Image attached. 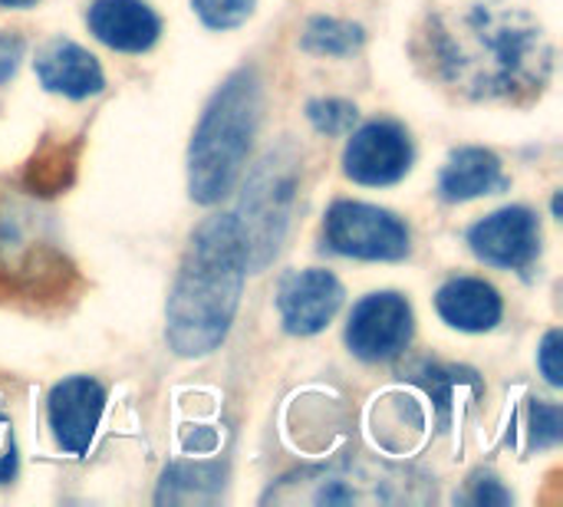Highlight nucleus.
<instances>
[{
	"instance_id": "a211bd4d",
	"label": "nucleus",
	"mask_w": 563,
	"mask_h": 507,
	"mask_svg": "<svg viewBox=\"0 0 563 507\" xmlns=\"http://www.w3.org/2000/svg\"><path fill=\"white\" fill-rule=\"evenodd\" d=\"M307 119H310L313 129L323 132V135H346V132H353L360 112H356V106L346 102V99H313V102L307 106Z\"/></svg>"
},
{
	"instance_id": "f3484780",
	"label": "nucleus",
	"mask_w": 563,
	"mask_h": 507,
	"mask_svg": "<svg viewBox=\"0 0 563 507\" xmlns=\"http://www.w3.org/2000/svg\"><path fill=\"white\" fill-rule=\"evenodd\" d=\"M300 46L317 56H346L363 46V26L336 16H313L300 33Z\"/></svg>"
},
{
	"instance_id": "ddd939ff",
	"label": "nucleus",
	"mask_w": 563,
	"mask_h": 507,
	"mask_svg": "<svg viewBox=\"0 0 563 507\" xmlns=\"http://www.w3.org/2000/svg\"><path fill=\"white\" fill-rule=\"evenodd\" d=\"M36 76L49 92H59L66 99H89L102 92L106 86V76L96 56L73 40L46 43L36 56Z\"/></svg>"
},
{
	"instance_id": "4468645a",
	"label": "nucleus",
	"mask_w": 563,
	"mask_h": 507,
	"mask_svg": "<svg viewBox=\"0 0 563 507\" xmlns=\"http://www.w3.org/2000/svg\"><path fill=\"white\" fill-rule=\"evenodd\" d=\"M439 317L462 333H485L501 323V294L478 277H455L435 294Z\"/></svg>"
},
{
	"instance_id": "dca6fc26",
	"label": "nucleus",
	"mask_w": 563,
	"mask_h": 507,
	"mask_svg": "<svg viewBox=\"0 0 563 507\" xmlns=\"http://www.w3.org/2000/svg\"><path fill=\"white\" fill-rule=\"evenodd\" d=\"M224 469L221 465H172L162 478L158 502H175V505H191V502H211L221 492Z\"/></svg>"
},
{
	"instance_id": "aec40b11",
	"label": "nucleus",
	"mask_w": 563,
	"mask_h": 507,
	"mask_svg": "<svg viewBox=\"0 0 563 507\" xmlns=\"http://www.w3.org/2000/svg\"><path fill=\"white\" fill-rule=\"evenodd\" d=\"M465 376L468 373H462V370H439V366H432L429 373H422V386L432 396V403L439 406L442 419H449V409L455 403V389L462 386Z\"/></svg>"
},
{
	"instance_id": "423d86ee",
	"label": "nucleus",
	"mask_w": 563,
	"mask_h": 507,
	"mask_svg": "<svg viewBox=\"0 0 563 507\" xmlns=\"http://www.w3.org/2000/svg\"><path fill=\"white\" fill-rule=\"evenodd\" d=\"M412 307L402 294H369L350 313L346 346L366 363L396 360L412 343Z\"/></svg>"
},
{
	"instance_id": "6ab92c4d",
	"label": "nucleus",
	"mask_w": 563,
	"mask_h": 507,
	"mask_svg": "<svg viewBox=\"0 0 563 507\" xmlns=\"http://www.w3.org/2000/svg\"><path fill=\"white\" fill-rule=\"evenodd\" d=\"M257 0H191L195 13L201 16L205 26L211 30H231L241 26L254 13Z\"/></svg>"
},
{
	"instance_id": "4be33fe9",
	"label": "nucleus",
	"mask_w": 563,
	"mask_h": 507,
	"mask_svg": "<svg viewBox=\"0 0 563 507\" xmlns=\"http://www.w3.org/2000/svg\"><path fill=\"white\" fill-rule=\"evenodd\" d=\"M468 502L478 507H508L511 492L495 478V475H475L468 488Z\"/></svg>"
},
{
	"instance_id": "39448f33",
	"label": "nucleus",
	"mask_w": 563,
	"mask_h": 507,
	"mask_svg": "<svg viewBox=\"0 0 563 507\" xmlns=\"http://www.w3.org/2000/svg\"><path fill=\"white\" fill-rule=\"evenodd\" d=\"M323 238L330 251L356 261H402L409 254V228L399 214L363 205L336 201L327 211Z\"/></svg>"
},
{
	"instance_id": "412c9836",
	"label": "nucleus",
	"mask_w": 563,
	"mask_h": 507,
	"mask_svg": "<svg viewBox=\"0 0 563 507\" xmlns=\"http://www.w3.org/2000/svg\"><path fill=\"white\" fill-rule=\"evenodd\" d=\"M561 442V406L554 403H534L531 406V445L551 449Z\"/></svg>"
},
{
	"instance_id": "a878e982",
	"label": "nucleus",
	"mask_w": 563,
	"mask_h": 507,
	"mask_svg": "<svg viewBox=\"0 0 563 507\" xmlns=\"http://www.w3.org/2000/svg\"><path fill=\"white\" fill-rule=\"evenodd\" d=\"M3 426H7V422H3V419H0V429H3ZM0 439H3V432H0Z\"/></svg>"
},
{
	"instance_id": "5701e85b",
	"label": "nucleus",
	"mask_w": 563,
	"mask_h": 507,
	"mask_svg": "<svg viewBox=\"0 0 563 507\" xmlns=\"http://www.w3.org/2000/svg\"><path fill=\"white\" fill-rule=\"evenodd\" d=\"M561 356V330H551V333L544 337L541 350H538V366H541V373H544V379H548L551 386H561L563 383Z\"/></svg>"
},
{
	"instance_id": "9b49d317",
	"label": "nucleus",
	"mask_w": 563,
	"mask_h": 507,
	"mask_svg": "<svg viewBox=\"0 0 563 507\" xmlns=\"http://www.w3.org/2000/svg\"><path fill=\"white\" fill-rule=\"evenodd\" d=\"M297 478L313 485V492L297 495V498L313 502V505H356V502H399V498H406V495L393 492V485L402 475H396L389 465L369 469L363 462H340L330 469L303 472Z\"/></svg>"
},
{
	"instance_id": "2eb2a0df",
	"label": "nucleus",
	"mask_w": 563,
	"mask_h": 507,
	"mask_svg": "<svg viewBox=\"0 0 563 507\" xmlns=\"http://www.w3.org/2000/svg\"><path fill=\"white\" fill-rule=\"evenodd\" d=\"M508 178L501 172V158L488 148H459L452 152L449 165L439 175V191L445 201L462 205V201H475L482 195H495L505 191Z\"/></svg>"
},
{
	"instance_id": "20e7f679",
	"label": "nucleus",
	"mask_w": 563,
	"mask_h": 507,
	"mask_svg": "<svg viewBox=\"0 0 563 507\" xmlns=\"http://www.w3.org/2000/svg\"><path fill=\"white\" fill-rule=\"evenodd\" d=\"M297 185H300L297 158L287 148H271L247 175L234 224H238L251 274L264 271L277 257L290 228Z\"/></svg>"
},
{
	"instance_id": "1a4fd4ad",
	"label": "nucleus",
	"mask_w": 563,
	"mask_h": 507,
	"mask_svg": "<svg viewBox=\"0 0 563 507\" xmlns=\"http://www.w3.org/2000/svg\"><path fill=\"white\" fill-rule=\"evenodd\" d=\"M102 409H106V389L96 379L69 376L56 383L46 403V419L59 449H66L69 455H86L102 422Z\"/></svg>"
},
{
	"instance_id": "9d476101",
	"label": "nucleus",
	"mask_w": 563,
	"mask_h": 507,
	"mask_svg": "<svg viewBox=\"0 0 563 507\" xmlns=\"http://www.w3.org/2000/svg\"><path fill=\"white\" fill-rule=\"evenodd\" d=\"M343 304V284L330 271H297L277 290L284 330L294 337H317L330 327Z\"/></svg>"
},
{
	"instance_id": "6e6552de",
	"label": "nucleus",
	"mask_w": 563,
	"mask_h": 507,
	"mask_svg": "<svg viewBox=\"0 0 563 507\" xmlns=\"http://www.w3.org/2000/svg\"><path fill=\"white\" fill-rule=\"evenodd\" d=\"M468 247L478 261L501 271H528L541 254V224L531 208H501L468 231Z\"/></svg>"
},
{
	"instance_id": "7ed1b4c3",
	"label": "nucleus",
	"mask_w": 563,
	"mask_h": 507,
	"mask_svg": "<svg viewBox=\"0 0 563 507\" xmlns=\"http://www.w3.org/2000/svg\"><path fill=\"white\" fill-rule=\"evenodd\" d=\"M257 122L261 79L254 69H238L208 102L188 148V191L198 205H218L234 191L244 175Z\"/></svg>"
},
{
	"instance_id": "0eeeda50",
	"label": "nucleus",
	"mask_w": 563,
	"mask_h": 507,
	"mask_svg": "<svg viewBox=\"0 0 563 507\" xmlns=\"http://www.w3.org/2000/svg\"><path fill=\"white\" fill-rule=\"evenodd\" d=\"M412 168V139L399 122L379 119L353 132L343 152V172L356 185L386 188L409 175Z\"/></svg>"
},
{
	"instance_id": "f257e3e1",
	"label": "nucleus",
	"mask_w": 563,
	"mask_h": 507,
	"mask_svg": "<svg viewBox=\"0 0 563 507\" xmlns=\"http://www.w3.org/2000/svg\"><path fill=\"white\" fill-rule=\"evenodd\" d=\"M416 63L475 102H528L544 92L554 46L544 26L511 3L439 10L412 40Z\"/></svg>"
},
{
	"instance_id": "f03ea898",
	"label": "nucleus",
	"mask_w": 563,
	"mask_h": 507,
	"mask_svg": "<svg viewBox=\"0 0 563 507\" xmlns=\"http://www.w3.org/2000/svg\"><path fill=\"white\" fill-rule=\"evenodd\" d=\"M247 274L234 214L208 218L188 241L181 271L168 297V343L178 356L214 353L238 313Z\"/></svg>"
},
{
	"instance_id": "f8f14e48",
	"label": "nucleus",
	"mask_w": 563,
	"mask_h": 507,
	"mask_svg": "<svg viewBox=\"0 0 563 507\" xmlns=\"http://www.w3.org/2000/svg\"><path fill=\"white\" fill-rule=\"evenodd\" d=\"M86 23L99 43L119 53H145L162 33V20L145 0H92Z\"/></svg>"
},
{
	"instance_id": "b1692460",
	"label": "nucleus",
	"mask_w": 563,
	"mask_h": 507,
	"mask_svg": "<svg viewBox=\"0 0 563 507\" xmlns=\"http://www.w3.org/2000/svg\"><path fill=\"white\" fill-rule=\"evenodd\" d=\"M23 36L20 33H10V30H0V82H7L13 73H16V66H20V59H23Z\"/></svg>"
},
{
	"instance_id": "393cba45",
	"label": "nucleus",
	"mask_w": 563,
	"mask_h": 507,
	"mask_svg": "<svg viewBox=\"0 0 563 507\" xmlns=\"http://www.w3.org/2000/svg\"><path fill=\"white\" fill-rule=\"evenodd\" d=\"M36 0H0V7H33Z\"/></svg>"
}]
</instances>
